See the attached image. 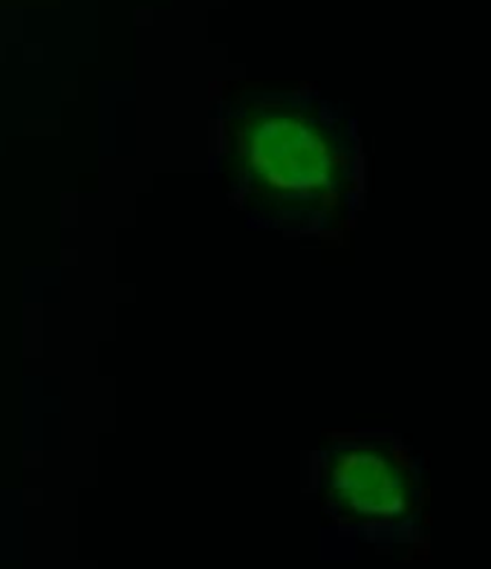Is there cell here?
Instances as JSON below:
<instances>
[{
  "label": "cell",
  "mask_w": 491,
  "mask_h": 569,
  "mask_svg": "<svg viewBox=\"0 0 491 569\" xmlns=\"http://www.w3.org/2000/svg\"><path fill=\"white\" fill-rule=\"evenodd\" d=\"M243 200L267 220L327 223L344 214L350 159L324 124L287 108H258L234 122Z\"/></svg>",
  "instance_id": "cell-1"
},
{
  "label": "cell",
  "mask_w": 491,
  "mask_h": 569,
  "mask_svg": "<svg viewBox=\"0 0 491 569\" xmlns=\"http://www.w3.org/2000/svg\"><path fill=\"white\" fill-rule=\"evenodd\" d=\"M324 509L347 527H393L419 512L417 457L393 440L332 433L321 466Z\"/></svg>",
  "instance_id": "cell-2"
}]
</instances>
